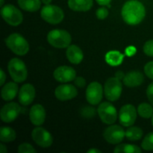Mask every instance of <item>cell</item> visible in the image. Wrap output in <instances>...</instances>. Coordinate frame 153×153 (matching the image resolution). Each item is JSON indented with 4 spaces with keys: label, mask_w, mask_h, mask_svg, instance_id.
<instances>
[{
    "label": "cell",
    "mask_w": 153,
    "mask_h": 153,
    "mask_svg": "<svg viewBox=\"0 0 153 153\" xmlns=\"http://www.w3.org/2000/svg\"><path fill=\"white\" fill-rule=\"evenodd\" d=\"M124 76H125V75L123 74V72H121V71H118L117 73H116V77L117 78V79H119L120 80V79H123V78H124Z\"/></svg>",
    "instance_id": "obj_38"
},
{
    "label": "cell",
    "mask_w": 153,
    "mask_h": 153,
    "mask_svg": "<svg viewBox=\"0 0 153 153\" xmlns=\"http://www.w3.org/2000/svg\"><path fill=\"white\" fill-rule=\"evenodd\" d=\"M7 47L16 55H24L28 53L29 45L27 40L17 33H13L5 39Z\"/></svg>",
    "instance_id": "obj_2"
},
{
    "label": "cell",
    "mask_w": 153,
    "mask_h": 153,
    "mask_svg": "<svg viewBox=\"0 0 153 153\" xmlns=\"http://www.w3.org/2000/svg\"><path fill=\"white\" fill-rule=\"evenodd\" d=\"M96 14H97V16L98 19H104L108 16V9L106 7H102L97 10Z\"/></svg>",
    "instance_id": "obj_31"
},
{
    "label": "cell",
    "mask_w": 153,
    "mask_h": 153,
    "mask_svg": "<svg viewBox=\"0 0 153 153\" xmlns=\"http://www.w3.org/2000/svg\"><path fill=\"white\" fill-rule=\"evenodd\" d=\"M1 15L7 23L13 26L19 25L23 20V16L20 10L10 4L1 7Z\"/></svg>",
    "instance_id": "obj_6"
},
{
    "label": "cell",
    "mask_w": 153,
    "mask_h": 153,
    "mask_svg": "<svg viewBox=\"0 0 153 153\" xmlns=\"http://www.w3.org/2000/svg\"><path fill=\"white\" fill-rule=\"evenodd\" d=\"M141 152L142 150L137 146L127 143L118 145L114 150L115 153H140Z\"/></svg>",
    "instance_id": "obj_25"
},
{
    "label": "cell",
    "mask_w": 153,
    "mask_h": 153,
    "mask_svg": "<svg viewBox=\"0 0 153 153\" xmlns=\"http://www.w3.org/2000/svg\"><path fill=\"white\" fill-rule=\"evenodd\" d=\"M74 83L78 88H82L86 85V81L83 77L79 76V77H76V79H74Z\"/></svg>",
    "instance_id": "obj_34"
},
{
    "label": "cell",
    "mask_w": 153,
    "mask_h": 153,
    "mask_svg": "<svg viewBox=\"0 0 153 153\" xmlns=\"http://www.w3.org/2000/svg\"><path fill=\"white\" fill-rule=\"evenodd\" d=\"M106 141L111 144H117L123 141L126 137V131L118 125H113L105 128L103 133Z\"/></svg>",
    "instance_id": "obj_9"
},
{
    "label": "cell",
    "mask_w": 153,
    "mask_h": 153,
    "mask_svg": "<svg viewBox=\"0 0 153 153\" xmlns=\"http://www.w3.org/2000/svg\"><path fill=\"white\" fill-rule=\"evenodd\" d=\"M137 113L141 117L149 119L153 115V108L148 103H141L137 108Z\"/></svg>",
    "instance_id": "obj_27"
},
{
    "label": "cell",
    "mask_w": 153,
    "mask_h": 153,
    "mask_svg": "<svg viewBox=\"0 0 153 153\" xmlns=\"http://www.w3.org/2000/svg\"><path fill=\"white\" fill-rule=\"evenodd\" d=\"M40 15L43 20L50 24H58L64 19V13L61 7L52 4H46L42 7Z\"/></svg>",
    "instance_id": "obj_5"
},
{
    "label": "cell",
    "mask_w": 153,
    "mask_h": 153,
    "mask_svg": "<svg viewBox=\"0 0 153 153\" xmlns=\"http://www.w3.org/2000/svg\"><path fill=\"white\" fill-rule=\"evenodd\" d=\"M145 15L146 10L144 5L137 0L126 1L122 8L123 19L128 25H137L144 19Z\"/></svg>",
    "instance_id": "obj_1"
},
{
    "label": "cell",
    "mask_w": 153,
    "mask_h": 153,
    "mask_svg": "<svg viewBox=\"0 0 153 153\" xmlns=\"http://www.w3.org/2000/svg\"><path fill=\"white\" fill-rule=\"evenodd\" d=\"M146 94H147L148 100L153 105V82L148 86L147 90H146Z\"/></svg>",
    "instance_id": "obj_35"
},
{
    "label": "cell",
    "mask_w": 153,
    "mask_h": 153,
    "mask_svg": "<svg viewBox=\"0 0 153 153\" xmlns=\"http://www.w3.org/2000/svg\"><path fill=\"white\" fill-rule=\"evenodd\" d=\"M123 84L128 88H134L141 85L144 81L143 75L139 71H131L125 75Z\"/></svg>",
    "instance_id": "obj_18"
},
{
    "label": "cell",
    "mask_w": 153,
    "mask_h": 153,
    "mask_svg": "<svg viewBox=\"0 0 153 153\" xmlns=\"http://www.w3.org/2000/svg\"><path fill=\"white\" fill-rule=\"evenodd\" d=\"M152 126H153V115H152Z\"/></svg>",
    "instance_id": "obj_43"
},
{
    "label": "cell",
    "mask_w": 153,
    "mask_h": 153,
    "mask_svg": "<svg viewBox=\"0 0 153 153\" xmlns=\"http://www.w3.org/2000/svg\"><path fill=\"white\" fill-rule=\"evenodd\" d=\"M123 86L120 80L117 77L110 78L105 84V94L106 98L110 101L119 100L122 94Z\"/></svg>",
    "instance_id": "obj_7"
},
{
    "label": "cell",
    "mask_w": 153,
    "mask_h": 153,
    "mask_svg": "<svg viewBox=\"0 0 153 153\" xmlns=\"http://www.w3.org/2000/svg\"><path fill=\"white\" fill-rule=\"evenodd\" d=\"M19 102L22 105H28L31 104L35 97V89L31 84L22 85L19 92Z\"/></svg>",
    "instance_id": "obj_16"
},
{
    "label": "cell",
    "mask_w": 153,
    "mask_h": 153,
    "mask_svg": "<svg viewBox=\"0 0 153 153\" xmlns=\"http://www.w3.org/2000/svg\"><path fill=\"white\" fill-rule=\"evenodd\" d=\"M72 37L65 30L55 29L51 31L47 35V41L51 46L58 49L68 47L71 43Z\"/></svg>",
    "instance_id": "obj_3"
},
{
    "label": "cell",
    "mask_w": 153,
    "mask_h": 153,
    "mask_svg": "<svg viewBox=\"0 0 153 153\" xmlns=\"http://www.w3.org/2000/svg\"><path fill=\"white\" fill-rule=\"evenodd\" d=\"M142 136L143 130L139 127H130L126 131V137L129 140H138L141 138Z\"/></svg>",
    "instance_id": "obj_26"
},
{
    "label": "cell",
    "mask_w": 153,
    "mask_h": 153,
    "mask_svg": "<svg viewBox=\"0 0 153 153\" xmlns=\"http://www.w3.org/2000/svg\"><path fill=\"white\" fill-rule=\"evenodd\" d=\"M18 4L22 10L28 12H35L40 8V0H17Z\"/></svg>",
    "instance_id": "obj_22"
},
{
    "label": "cell",
    "mask_w": 153,
    "mask_h": 153,
    "mask_svg": "<svg viewBox=\"0 0 153 153\" xmlns=\"http://www.w3.org/2000/svg\"><path fill=\"white\" fill-rule=\"evenodd\" d=\"M97 111L100 120L104 123L111 125L116 122L117 118V112L114 106L110 102H104L101 103L99 105Z\"/></svg>",
    "instance_id": "obj_8"
},
{
    "label": "cell",
    "mask_w": 153,
    "mask_h": 153,
    "mask_svg": "<svg viewBox=\"0 0 153 153\" xmlns=\"http://www.w3.org/2000/svg\"><path fill=\"white\" fill-rule=\"evenodd\" d=\"M42 2L45 4H49L51 2H52V0H41Z\"/></svg>",
    "instance_id": "obj_41"
},
{
    "label": "cell",
    "mask_w": 153,
    "mask_h": 153,
    "mask_svg": "<svg viewBox=\"0 0 153 153\" xmlns=\"http://www.w3.org/2000/svg\"><path fill=\"white\" fill-rule=\"evenodd\" d=\"M97 2L99 4L102 6H105V5H108L109 4L111 3V0H96Z\"/></svg>",
    "instance_id": "obj_36"
},
{
    "label": "cell",
    "mask_w": 153,
    "mask_h": 153,
    "mask_svg": "<svg viewBox=\"0 0 153 153\" xmlns=\"http://www.w3.org/2000/svg\"><path fill=\"white\" fill-rule=\"evenodd\" d=\"M31 136L34 141L38 146L43 148H48L52 146L53 143V137L52 134L45 128L37 127L32 131Z\"/></svg>",
    "instance_id": "obj_11"
},
{
    "label": "cell",
    "mask_w": 153,
    "mask_h": 153,
    "mask_svg": "<svg viewBox=\"0 0 153 153\" xmlns=\"http://www.w3.org/2000/svg\"><path fill=\"white\" fill-rule=\"evenodd\" d=\"M82 114L87 118H91L95 114V110L91 107H85L82 111Z\"/></svg>",
    "instance_id": "obj_33"
},
{
    "label": "cell",
    "mask_w": 153,
    "mask_h": 153,
    "mask_svg": "<svg viewBox=\"0 0 153 153\" xmlns=\"http://www.w3.org/2000/svg\"><path fill=\"white\" fill-rule=\"evenodd\" d=\"M7 149H6L5 146H4V144H2L1 143V145H0V152L1 153H5L7 152Z\"/></svg>",
    "instance_id": "obj_39"
},
{
    "label": "cell",
    "mask_w": 153,
    "mask_h": 153,
    "mask_svg": "<svg viewBox=\"0 0 153 153\" xmlns=\"http://www.w3.org/2000/svg\"><path fill=\"white\" fill-rule=\"evenodd\" d=\"M16 134L14 130L10 127H1L0 130V140L4 143L12 142L16 139Z\"/></svg>",
    "instance_id": "obj_24"
},
{
    "label": "cell",
    "mask_w": 153,
    "mask_h": 153,
    "mask_svg": "<svg viewBox=\"0 0 153 153\" xmlns=\"http://www.w3.org/2000/svg\"><path fill=\"white\" fill-rule=\"evenodd\" d=\"M144 72L147 77L153 80V61H149L145 65Z\"/></svg>",
    "instance_id": "obj_32"
},
{
    "label": "cell",
    "mask_w": 153,
    "mask_h": 153,
    "mask_svg": "<svg viewBox=\"0 0 153 153\" xmlns=\"http://www.w3.org/2000/svg\"><path fill=\"white\" fill-rule=\"evenodd\" d=\"M102 87L99 82H91L86 90L87 101L93 105H98L102 99Z\"/></svg>",
    "instance_id": "obj_12"
},
{
    "label": "cell",
    "mask_w": 153,
    "mask_h": 153,
    "mask_svg": "<svg viewBox=\"0 0 153 153\" xmlns=\"http://www.w3.org/2000/svg\"><path fill=\"white\" fill-rule=\"evenodd\" d=\"M88 153H101V151L97 149H91L88 151Z\"/></svg>",
    "instance_id": "obj_40"
},
{
    "label": "cell",
    "mask_w": 153,
    "mask_h": 153,
    "mask_svg": "<svg viewBox=\"0 0 153 153\" xmlns=\"http://www.w3.org/2000/svg\"><path fill=\"white\" fill-rule=\"evenodd\" d=\"M66 55L70 62L74 64H80L84 58L82 49L76 45H70L68 46L66 52Z\"/></svg>",
    "instance_id": "obj_19"
},
{
    "label": "cell",
    "mask_w": 153,
    "mask_h": 153,
    "mask_svg": "<svg viewBox=\"0 0 153 153\" xmlns=\"http://www.w3.org/2000/svg\"><path fill=\"white\" fill-rule=\"evenodd\" d=\"M0 72H1V76H0V77H1V81H0V85H3V84L4 83V82H5V79H6V76L5 74H4V71H3L2 69H1V70H0Z\"/></svg>",
    "instance_id": "obj_37"
},
{
    "label": "cell",
    "mask_w": 153,
    "mask_h": 153,
    "mask_svg": "<svg viewBox=\"0 0 153 153\" xmlns=\"http://www.w3.org/2000/svg\"><path fill=\"white\" fill-rule=\"evenodd\" d=\"M18 152L19 153H35L37 152L36 149L31 146V144L27 143H22L18 147Z\"/></svg>",
    "instance_id": "obj_29"
},
{
    "label": "cell",
    "mask_w": 153,
    "mask_h": 153,
    "mask_svg": "<svg viewBox=\"0 0 153 153\" xmlns=\"http://www.w3.org/2000/svg\"><path fill=\"white\" fill-rule=\"evenodd\" d=\"M55 97L61 101H67L75 98L78 95V91L72 85H62L57 87L55 91Z\"/></svg>",
    "instance_id": "obj_15"
},
{
    "label": "cell",
    "mask_w": 153,
    "mask_h": 153,
    "mask_svg": "<svg viewBox=\"0 0 153 153\" xmlns=\"http://www.w3.org/2000/svg\"><path fill=\"white\" fill-rule=\"evenodd\" d=\"M124 55L118 51H110L105 55L106 62L111 66H118L121 64L123 60Z\"/></svg>",
    "instance_id": "obj_23"
},
{
    "label": "cell",
    "mask_w": 153,
    "mask_h": 153,
    "mask_svg": "<svg viewBox=\"0 0 153 153\" xmlns=\"http://www.w3.org/2000/svg\"><path fill=\"white\" fill-rule=\"evenodd\" d=\"M7 69L10 77L14 82L21 83L26 79L28 71L25 63L22 60L16 58H12L9 61Z\"/></svg>",
    "instance_id": "obj_4"
},
{
    "label": "cell",
    "mask_w": 153,
    "mask_h": 153,
    "mask_svg": "<svg viewBox=\"0 0 153 153\" xmlns=\"http://www.w3.org/2000/svg\"><path fill=\"white\" fill-rule=\"evenodd\" d=\"M21 108L17 103L10 102L4 105L0 112L1 120L4 123L13 122L20 113Z\"/></svg>",
    "instance_id": "obj_13"
},
{
    "label": "cell",
    "mask_w": 153,
    "mask_h": 153,
    "mask_svg": "<svg viewBox=\"0 0 153 153\" xmlns=\"http://www.w3.org/2000/svg\"><path fill=\"white\" fill-rule=\"evenodd\" d=\"M141 147L146 151L153 150V131L145 136L141 143Z\"/></svg>",
    "instance_id": "obj_28"
},
{
    "label": "cell",
    "mask_w": 153,
    "mask_h": 153,
    "mask_svg": "<svg viewBox=\"0 0 153 153\" xmlns=\"http://www.w3.org/2000/svg\"><path fill=\"white\" fill-rule=\"evenodd\" d=\"M46 118V111L41 105L36 104L30 109L29 119L35 126H41L44 123Z\"/></svg>",
    "instance_id": "obj_17"
},
{
    "label": "cell",
    "mask_w": 153,
    "mask_h": 153,
    "mask_svg": "<svg viewBox=\"0 0 153 153\" xmlns=\"http://www.w3.org/2000/svg\"><path fill=\"white\" fill-rule=\"evenodd\" d=\"M3 4H4V0H1V2H0V6L3 7Z\"/></svg>",
    "instance_id": "obj_42"
},
{
    "label": "cell",
    "mask_w": 153,
    "mask_h": 153,
    "mask_svg": "<svg viewBox=\"0 0 153 153\" xmlns=\"http://www.w3.org/2000/svg\"><path fill=\"white\" fill-rule=\"evenodd\" d=\"M143 52L146 55L153 57V40H149L143 46Z\"/></svg>",
    "instance_id": "obj_30"
},
{
    "label": "cell",
    "mask_w": 153,
    "mask_h": 153,
    "mask_svg": "<svg viewBox=\"0 0 153 153\" xmlns=\"http://www.w3.org/2000/svg\"><path fill=\"white\" fill-rule=\"evenodd\" d=\"M18 92V85L16 82H10L6 84L2 88L1 95L4 101H10L15 98Z\"/></svg>",
    "instance_id": "obj_20"
},
{
    "label": "cell",
    "mask_w": 153,
    "mask_h": 153,
    "mask_svg": "<svg viewBox=\"0 0 153 153\" xmlns=\"http://www.w3.org/2000/svg\"><path fill=\"white\" fill-rule=\"evenodd\" d=\"M137 118V111L134 105H125L120 108L119 114V120L121 125L128 127L134 123Z\"/></svg>",
    "instance_id": "obj_10"
},
{
    "label": "cell",
    "mask_w": 153,
    "mask_h": 153,
    "mask_svg": "<svg viewBox=\"0 0 153 153\" xmlns=\"http://www.w3.org/2000/svg\"><path fill=\"white\" fill-rule=\"evenodd\" d=\"M53 76L58 82L61 83L70 82L74 80L76 77V70L71 67L68 66H61L58 67L54 71Z\"/></svg>",
    "instance_id": "obj_14"
},
{
    "label": "cell",
    "mask_w": 153,
    "mask_h": 153,
    "mask_svg": "<svg viewBox=\"0 0 153 153\" xmlns=\"http://www.w3.org/2000/svg\"><path fill=\"white\" fill-rule=\"evenodd\" d=\"M93 4V0H68L69 7L75 11H88Z\"/></svg>",
    "instance_id": "obj_21"
}]
</instances>
